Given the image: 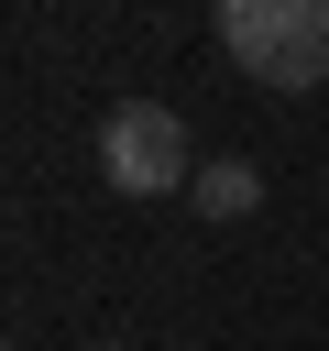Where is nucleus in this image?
Returning a JSON list of instances; mask_svg holds the SVG:
<instances>
[{"instance_id": "f257e3e1", "label": "nucleus", "mask_w": 329, "mask_h": 351, "mask_svg": "<svg viewBox=\"0 0 329 351\" xmlns=\"http://www.w3.org/2000/svg\"><path fill=\"white\" fill-rule=\"evenodd\" d=\"M219 44L252 88H329V0H219Z\"/></svg>"}, {"instance_id": "39448f33", "label": "nucleus", "mask_w": 329, "mask_h": 351, "mask_svg": "<svg viewBox=\"0 0 329 351\" xmlns=\"http://www.w3.org/2000/svg\"><path fill=\"white\" fill-rule=\"evenodd\" d=\"M0 351H11V340H0Z\"/></svg>"}, {"instance_id": "f03ea898", "label": "nucleus", "mask_w": 329, "mask_h": 351, "mask_svg": "<svg viewBox=\"0 0 329 351\" xmlns=\"http://www.w3.org/2000/svg\"><path fill=\"white\" fill-rule=\"evenodd\" d=\"M99 176L121 197H164V186H197V154H186V121L164 99H121L99 121Z\"/></svg>"}, {"instance_id": "20e7f679", "label": "nucleus", "mask_w": 329, "mask_h": 351, "mask_svg": "<svg viewBox=\"0 0 329 351\" xmlns=\"http://www.w3.org/2000/svg\"><path fill=\"white\" fill-rule=\"evenodd\" d=\"M99 351H121V340H99Z\"/></svg>"}, {"instance_id": "7ed1b4c3", "label": "nucleus", "mask_w": 329, "mask_h": 351, "mask_svg": "<svg viewBox=\"0 0 329 351\" xmlns=\"http://www.w3.org/2000/svg\"><path fill=\"white\" fill-rule=\"evenodd\" d=\"M186 197H197V219H241V208L263 197V176H252L241 154H219V165H197V186H186Z\"/></svg>"}]
</instances>
